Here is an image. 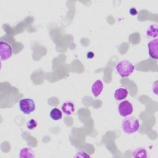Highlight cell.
<instances>
[{"label": "cell", "instance_id": "obj_2", "mask_svg": "<svg viewBox=\"0 0 158 158\" xmlns=\"http://www.w3.org/2000/svg\"><path fill=\"white\" fill-rule=\"evenodd\" d=\"M115 69L118 74L122 78H126L129 77L134 72L135 66L130 61L122 60L117 64Z\"/></svg>", "mask_w": 158, "mask_h": 158}, {"label": "cell", "instance_id": "obj_11", "mask_svg": "<svg viewBox=\"0 0 158 158\" xmlns=\"http://www.w3.org/2000/svg\"><path fill=\"white\" fill-rule=\"evenodd\" d=\"M146 36L151 38H156L157 37V25L156 24L149 25L146 31Z\"/></svg>", "mask_w": 158, "mask_h": 158}, {"label": "cell", "instance_id": "obj_12", "mask_svg": "<svg viewBox=\"0 0 158 158\" xmlns=\"http://www.w3.org/2000/svg\"><path fill=\"white\" fill-rule=\"evenodd\" d=\"M49 116L52 120L57 121L62 118V113L59 109L57 107H54L49 112Z\"/></svg>", "mask_w": 158, "mask_h": 158}, {"label": "cell", "instance_id": "obj_7", "mask_svg": "<svg viewBox=\"0 0 158 158\" xmlns=\"http://www.w3.org/2000/svg\"><path fill=\"white\" fill-rule=\"evenodd\" d=\"M104 88L103 83L101 80H96L94 81L91 87V90L93 95L97 98L98 97Z\"/></svg>", "mask_w": 158, "mask_h": 158}, {"label": "cell", "instance_id": "obj_4", "mask_svg": "<svg viewBox=\"0 0 158 158\" xmlns=\"http://www.w3.org/2000/svg\"><path fill=\"white\" fill-rule=\"evenodd\" d=\"M13 54V48L11 44L5 41L1 40L0 43V59L1 61L6 60L11 56Z\"/></svg>", "mask_w": 158, "mask_h": 158}, {"label": "cell", "instance_id": "obj_1", "mask_svg": "<svg viewBox=\"0 0 158 158\" xmlns=\"http://www.w3.org/2000/svg\"><path fill=\"white\" fill-rule=\"evenodd\" d=\"M139 122L138 118L133 116L125 118L122 122V130L127 134L135 133L139 128Z\"/></svg>", "mask_w": 158, "mask_h": 158}, {"label": "cell", "instance_id": "obj_13", "mask_svg": "<svg viewBox=\"0 0 158 158\" xmlns=\"http://www.w3.org/2000/svg\"><path fill=\"white\" fill-rule=\"evenodd\" d=\"M132 157H146L147 151L143 148H139L136 149L132 154Z\"/></svg>", "mask_w": 158, "mask_h": 158}, {"label": "cell", "instance_id": "obj_8", "mask_svg": "<svg viewBox=\"0 0 158 158\" xmlns=\"http://www.w3.org/2000/svg\"><path fill=\"white\" fill-rule=\"evenodd\" d=\"M61 109L64 114L67 115H70L75 112V107L73 102L67 101L62 104Z\"/></svg>", "mask_w": 158, "mask_h": 158}, {"label": "cell", "instance_id": "obj_14", "mask_svg": "<svg viewBox=\"0 0 158 158\" xmlns=\"http://www.w3.org/2000/svg\"><path fill=\"white\" fill-rule=\"evenodd\" d=\"M36 127H37V122L33 118L30 119L27 122V127L28 130H33Z\"/></svg>", "mask_w": 158, "mask_h": 158}, {"label": "cell", "instance_id": "obj_15", "mask_svg": "<svg viewBox=\"0 0 158 158\" xmlns=\"http://www.w3.org/2000/svg\"><path fill=\"white\" fill-rule=\"evenodd\" d=\"M75 157H90V156L88 155L86 152L83 151H78Z\"/></svg>", "mask_w": 158, "mask_h": 158}, {"label": "cell", "instance_id": "obj_5", "mask_svg": "<svg viewBox=\"0 0 158 158\" xmlns=\"http://www.w3.org/2000/svg\"><path fill=\"white\" fill-rule=\"evenodd\" d=\"M133 110V107L131 103L128 101H123L118 106V112L123 117L130 115Z\"/></svg>", "mask_w": 158, "mask_h": 158}, {"label": "cell", "instance_id": "obj_3", "mask_svg": "<svg viewBox=\"0 0 158 158\" xmlns=\"http://www.w3.org/2000/svg\"><path fill=\"white\" fill-rule=\"evenodd\" d=\"M19 107L20 110L24 114H29L33 112L36 109L34 101L30 98H23L19 101Z\"/></svg>", "mask_w": 158, "mask_h": 158}, {"label": "cell", "instance_id": "obj_9", "mask_svg": "<svg viewBox=\"0 0 158 158\" xmlns=\"http://www.w3.org/2000/svg\"><path fill=\"white\" fill-rule=\"evenodd\" d=\"M128 94L127 89L125 87H120L115 89L114 92V98L117 101H121L125 99Z\"/></svg>", "mask_w": 158, "mask_h": 158}, {"label": "cell", "instance_id": "obj_16", "mask_svg": "<svg viewBox=\"0 0 158 158\" xmlns=\"http://www.w3.org/2000/svg\"><path fill=\"white\" fill-rule=\"evenodd\" d=\"M129 12H130V14L131 15H136L137 14V13H138L136 9L135 8H134V7L130 8Z\"/></svg>", "mask_w": 158, "mask_h": 158}, {"label": "cell", "instance_id": "obj_6", "mask_svg": "<svg viewBox=\"0 0 158 158\" xmlns=\"http://www.w3.org/2000/svg\"><path fill=\"white\" fill-rule=\"evenodd\" d=\"M158 42L157 39L155 38L151 41H150L148 44V52L149 56L154 59H157L158 58Z\"/></svg>", "mask_w": 158, "mask_h": 158}, {"label": "cell", "instance_id": "obj_10", "mask_svg": "<svg viewBox=\"0 0 158 158\" xmlns=\"http://www.w3.org/2000/svg\"><path fill=\"white\" fill-rule=\"evenodd\" d=\"M18 156L20 158H33L35 157V154L30 148L24 147L20 150Z\"/></svg>", "mask_w": 158, "mask_h": 158}]
</instances>
